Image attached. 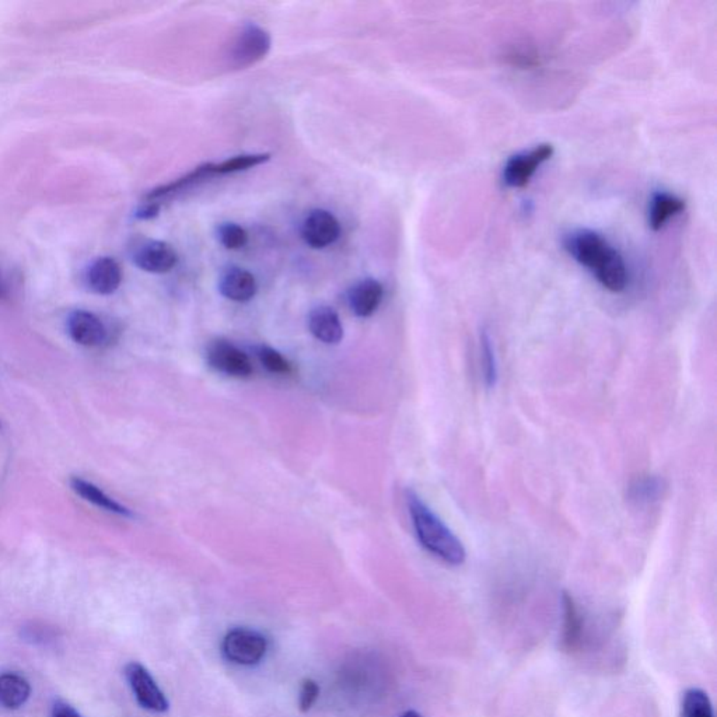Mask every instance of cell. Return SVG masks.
Returning <instances> with one entry per match:
<instances>
[{"label":"cell","mask_w":717,"mask_h":717,"mask_svg":"<svg viewBox=\"0 0 717 717\" xmlns=\"http://www.w3.org/2000/svg\"><path fill=\"white\" fill-rule=\"evenodd\" d=\"M563 247L580 266L589 269L604 288L613 293L624 292L628 286V266L607 238L593 230L579 228L563 238Z\"/></svg>","instance_id":"1"},{"label":"cell","mask_w":717,"mask_h":717,"mask_svg":"<svg viewBox=\"0 0 717 717\" xmlns=\"http://www.w3.org/2000/svg\"><path fill=\"white\" fill-rule=\"evenodd\" d=\"M406 505L420 545L447 565L451 567L463 565L466 559L463 543L446 524L443 523L439 516L433 513V510L420 499V495L413 490H408Z\"/></svg>","instance_id":"2"},{"label":"cell","mask_w":717,"mask_h":717,"mask_svg":"<svg viewBox=\"0 0 717 717\" xmlns=\"http://www.w3.org/2000/svg\"><path fill=\"white\" fill-rule=\"evenodd\" d=\"M271 35L257 24H245L228 50V65L233 69H245L261 61L271 50Z\"/></svg>","instance_id":"3"},{"label":"cell","mask_w":717,"mask_h":717,"mask_svg":"<svg viewBox=\"0 0 717 717\" xmlns=\"http://www.w3.org/2000/svg\"><path fill=\"white\" fill-rule=\"evenodd\" d=\"M221 649L228 661L238 666H255L266 657L268 640L257 630L235 628L228 630Z\"/></svg>","instance_id":"4"},{"label":"cell","mask_w":717,"mask_h":717,"mask_svg":"<svg viewBox=\"0 0 717 717\" xmlns=\"http://www.w3.org/2000/svg\"><path fill=\"white\" fill-rule=\"evenodd\" d=\"M553 155V146L550 143L538 144L528 151H523L507 160L503 168V181L510 188H524L536 170L550 160Z\"/></svg>","instance_id":"5"},{"label":"cell","mask_w":717,"mask_h":717,"mask_svg":"<svg viewBox=\"0 0 717 717\" xmlns=\"http://www.w3.org/2000/svg\"><path fill=\"white\" fill-rule=\"evenodd\" d=\"M206 358L212 369L235 379H247L254 372L249 356L225 339H216L208 346Z\"/></svg>","instance_id":"6"},{"label":"cell","mask_w":717,"mask_h":717,"mask_svg":"<svg viewBox=\"0 0 717 717\" xmlns=\"http://www.w3.org/2000/svg\"><path fill=\"white\" fill-rule=\"evenodd\" d=\"M125 675L131 685L136 701L146 711L165 713L168 711V701L163 690L156 684L146 668L139 663H129L125 667Z\"/></svg>","instance_id":"7"},{"label":"cell","mask_w":717,"mask_h":717,"mask_svg":"<svg viewBox=\"0 0 717 717\" xmlns=\"http://www.w3.org/2000/svg\"><path fill=\"white\" fill-rule=\"evenodd\" d=\"M67 332L74 343L86 348H98L111 338L105 322L98 315L84 310H76L67 317Z\"/></svg>","instance_id":"8"},{"label":"cell","mask_w":717,"mask_h":717,"mask_svg":"<svg viewBox=\"0 0 717 717\" xmlns=\"http://www.w3.org/2000/svg\"><path fill=\"white\" fill-rule=\"evenodd\" d=\"M132 261L142 271L150 274H167L178 262L177 251L173 245L158 240H143L135 247Z\"/></svg>","instance_id":"9"},{"label":"cell","mask_w":717,"mask_h":717,"mask_svg":"<svg viewBox=\"0 0 717 717\" xmlns=\"http://www.w3.org/2000/svg\"><path fill=\"white\" fill-rule=\"evenodd\" d=\"M300 233L305 244L312 249H326L338 240L341 225L331 212L314 209L303 220Z\"/></svg>","instance_id":"10"},{"label":"cell","mask_w":717,"mask_h":717,"mask_svg":"<svg viewBox=\"0 0 717 717\" xmlns=\"http://www.w3.org/2000/svg\"><path fill=\"white\" fill-rule=\"evenodd\" d=\"M562 634L560 647L565 653L574 654L580 651L584 642V618L577 607L576 601L569 593L562 594Z\"/></svg>","instance_id":"11"},{"label":"cell","mask_w":717,"mask_h":717,"mask_svg":"<svg viewBox=\"0 0 717 717\" xmlns=\"http://www.w3.org/2000/svg\"><path fill=\"white\" fill-rule=\"evenodd\" d=\"M121 266L110 257H103V258L94 261L86 274V283H88L89 289L97 295H112L121 286Z\"/></svg>","instance_id":"12"},{"label":"cell","mask_w":717,"mask_h":717,"mask_svg":"<svg viewBox=\"0 0 717 717\" xmlns=\"http://www.w3.org/2000/svg\"><path fill=\"white\" fill-rule=\"evenodd\" d=\"M257 281L254 275L243 268H228L223 272L219 281V290L221 296H225L228 300L237 303L249 302L257 295Z\"/></svg>","instance_id":"13"},{"label":"cell","mask_w":717,"mask_h":717,"mask_svg":"<svg viewBox=\"0 0 717 717\" xmlns=\"http://www.w3.org/2000/svg\"><path fill=\"white\" fill-rule=\"evenodd\" d=\"M384 289L382 283L375 279H363L358 281L349 292V307L358 317H370L374 314L382 305Z\"/></svg>","instance_id":"14"},{"label":"cell","mask_w":717,"mask_h":717,"mask_svg":"<svg viewBox=\"0 0 717 717\" xmlns=\"http://www.w3.org/2000/svg\"><path fill=\"white\" fill-rule=\"evenodd\" d=\"M309 328L315 338L327 345H336L343 338V322L338 312L328 305H320L310 312Z\"/></svg>","instance_id":"15"},{"label":"cell","mask_w":717,"mask_h":717,"mask_svg":"<svg viewBox=\"0 0 717 717\" xmlns=\"http://www.w3.org/2000/svg\"><path fill=\"white\" fill-rule=\"evenodd\" d=\"M69 483H71L72 490H73L76 495L83 497L86 502L93 503L94 506L100 507V509L105 510L108 513L118 514V516H134L131 510L122 506L121 503H118L117 500L112 499V497H108L107 493L103 492V490H101L98 486L94 485V483L89 482V481L83 480V478H79V476H72Z\"/></svg>","instance_id":"16"},{"label":"cell","mask_w":717,"mask_h":717,"mask_svg":"<svg viewBox=\"0 0 717 717\" xmlns=\"http://www.w3.org/2000/svg\"><path fill=\"white\" fill-rule=\"evenodd\" d=\"M685 202L668 192H656L649 206V225L653 230H661L671 219L684 212Z\"/></svg>","instance_id":"17"},{"label":"cell","mask_w":717,"mask_h":717,"mask_svg":"<svg viewBox=\"0 0 717 717\" xmlns=\"http://www.w3.org/2000/svg\"><path fill=\"white\" fill-rule=\"evenodd\" d=\"M215 174V163L199 166V167L195 168L191 173H188L184 177L178 178V180L170 182V184L161 185V187L156 188L153 191L149 192V194L144 197V201L158 202V204H160L158 201H161V199L172 197V195L178 194V192L185 191L188 188H191L192 185L198 184V182L204 181L206 178Z\"/></svg>","instance_id":"18"},{"label":"cell","mask_w":717,"mask_h":717,"mask_svg":"<svg viewBox=\"0 0 717 717\" xmlns=\"http://www.w3.org/2000/svg\"><path fill=\"white\" fill-rule=\"evenodd\" d=\"M31 688L27 680L17 674L0 675V705L6 709H19L30 698Z\"/></svg>","instance_id":"19"},{"label":"cell","mask_w":717,"mask_h":717,"mask_svg":"<svg viewBox=\"0 0 717 717\" xmlns=\"http://www.w3.org/2000/svg\"><path fill=\"white\" fill-rule=\"evenodd\" d=\"M666 482L657 475H640L630 482L628 499L636 505H651L663 497Z\"/></svg>","instance_id":"20"},{"label":"cell","mask_w":717,"mask_h":717,"mask_svg":"<svg viewBox=\"0 0 717 717\" xmlns=\"http://www.w3.org/2000/svg\"><path fill=\"white\" fill-rule=\"evenodd\" d=\"M681 717H714L711 697L701 688L685 690L681 701Z\"/></svg>","instance_id":"21"},{"label":"cell","mask_w":717,"mask_h":717,"mask_svg":"<svg viewBox=\"0 0 717 717\" xmlns=\"http://www.w3.org/2000/svg\"><path fill=\"white\" fill-rule=\"evenodd\" d=\"M481 367H482L485 386L488 389H493L499 379V370H497L495 346H493L492 338L488 331H482L481 334Z\"/></svg>","instance_id":"22"},{"label":"cell","mask_w":717,"mask_h":717,"mask_svg":"<svg viewBox=\"0 0 717 717\" xmlns=\"http://www.w3.org/2000/svg\"><path fill=\"white\" fill-rule=\"evenodd\" d=\"M269 158H271V155H268V153L235 156V158H228V160L215 165V173L216 174H233V173L245 172L250 168L264 165Z\"/></svg>","instance_id":"23"},{"label":"cell","mask_w":717,"mask_h":717,"mask_svg":"<svg viewBox=\"0 0 717 717\" xmlns=\"http://www.w3.org/2000/svg\"><path fill=\"white\" fill-rule=\"evenodd\" d=\"M255 355L268 372L275 373V374H289L292 372L290 363L271 346H255Z\"/></svg>","instance_id":"24"},{"label":"cell","mask_w":717,"mask_h":717,"mask_svg":"<svg viewBox=\"0 0 717 717\" xmlns=\"http://www.w3.org/2000/svg\"><path fill=\"white\" fill-rule=\"evenodd\" d=\"M218 238L220 244L227 250H240L249 243V235L245 228L235 223H223L219 226Z\"/></svg>","instance_id":"25"},{"label":"cell","mask_w":717,"mask_h":717,"mask_svg":"<svg viewBox=\"0 0 717 717\" xmlns=\"http://www.w3.org/2000/svg\"><path fill=\"white\" fill-rule=\"evenodd\" d=\"M320 697V687L314 680L303 681L302 690H300V699L298 707L302 712H309Z\"/></svg>","instance_id":"26"},{"label":"cell","mask_w":717,"mask_h":717,"mask_svg":"<svg viewBox=\"0 0 717 717\" xmlns=\"http://www.w3.org/2000/svg\"><path fill=\"white\" fill-rule=\"evenodd\" d=\"M161 204L158 202L144 201L141 208L136 212V218L142 220H149V219L156 218L160 212Z\"/></svg>","instance_id":"27"},{"label":"cell","mask_w":717,"mask_h":717,"mask_svg":"<svg viewBox=\"0 0 717 717\" xmlns=\"http://www.w3.org/2000/svg\"><path fill=\"white\" fill-rule=\"evenodd\" d=\"M52 717H81L71 705L58 702L52 709Z\"/></svg>","instance_id":"28"},{"label":"cell","mask_w":717,"mask_h":717,"mask_svg":"<svg viewBox=\"0 0 717 717\" xmlns=\"http://www.w3.org/2000/svg\"><path fill=\"white\" fill-rule=\"evenodd\" d=\"M399 717H423V716H422V714L420 713V712L406 711V712H404V713L401 714V716H399Z\"/></svg>","instance_id":"29"},{"label":"cell","mask_w":717,"mask_h":717,"mask_svg":"<svg viewBox=\"0 0 717 717\" xmlns=\"http://www.w3.org/2000/svg\"><path fill=\"white\" fill-rule=\"evenodd\" d=\"M4 295V283H2V279H0V297Z\"/></svg>","instance_id":"30"}]
</instances>
